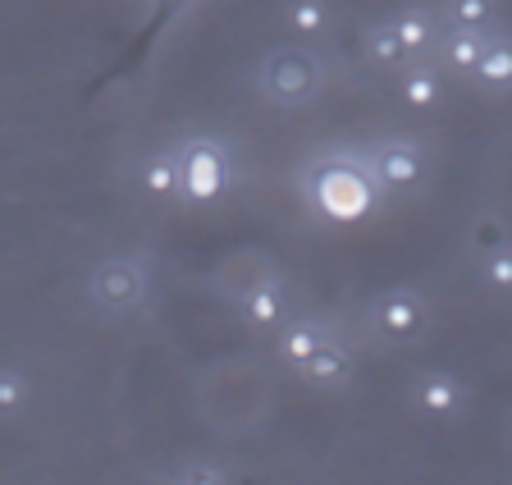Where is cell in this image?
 <instances>
[{"instance_id": "cell-1", "label": "cell", "mask_w": 512, "mask_h": 485, "mask_svg": "<svg viewBox=\"0 0 512 485\" xmlns=\"http://www.w3.org/2000/svg\"><path fill=\"white\" fill-rule=\"evenodd\" d=\"M311 202L330 220L352 225L375 206V179L352 161H320L311 170Z\"/></svg>"}, {"instance_id": "cell-2", "label": "cell", "mask_w": 512, "mask_h": 485, "mask_svg": "<svg viewBox=\"0 0 512 485\" xmlns=\"http://www.w3.org/2000/svg\"><path fill=\"white\" fill-rule=\"evenodd\" d=\"M179 179L188 202H215L229 188V156L215 142H192L179 161Z\"/></svg>"}, {"instance_id": "cell-3", "label": "cell", "mask_w": 512, "mask_h": 485, "mask_svg": "<svg viewBox=\"0 0 512 485\" xmlns=\"http://www.w3.org/2000/svg\"><path fill=\"white\" fill-rule=\"evenodd\" d=\"M266 87L275 101H307L316 92V65L302 51H279L266 65Z\"/></svg>"}, {"instance_id": "cell-4", "label": "cell", "mask_w": 512, "mask_h": 485, "mask_svg": "<svg viewBox=\"0 0 512 485\" xmlns=\"http://www.w3.org/2000/svg\"><path fill=\"white\" fill-rule=\"evenodd\" d=\"M92 293L101 307H133L142 298V270L133 261H101L92 275Z\"/></svg>"}, {"instance_id": "cell-5", "label": "cell", "mask_w": 512, "mask_h": 485, "mask_svg": "<svg viewBox=\"0 0 512 485\" xmlns=\"http://www.w3.org/2000/svg\"><path fill=\"white\" fill-rule=\"evenodd\" d=\"M375 321H380V330L389 339H412L421 325H426V307L412 298V293H389V298H380V307H375Z\"/></svg>"}, {"instance_id": "cell-6", "label": "cell", "mask_w": 512, "mask_h": 485, "mask_svg": "<svg viewBox=\"0 0 512 485\" xmlns=\"http://www.w3.org/2000/svg\"><path fill=\"white\" fill-rule=\"evenodd\" d=\"M375 179L384 188H412L421 179V156L416 147H403V142H389V147L375 156Z\"/></svg>"}, {"instance_id": "cell-7", "label": "cell", "mask_w": 512, "mask_h": 485, "mask_svg": "<svg viewBox=\"0 0 512 485\" xmlns=\"http://www.w3.org/2000/svg\"><path fill=\"white\" fill-rule=\"evenodd\" d=\"M302 371H307V380H316V385H343V380H348V353H343L339 344H320L316 353L302 362Z\"/></svg>"}, {"instance_id": "cell-8", "label": "cell", "mask_w": 512, "mask_h": 485, "mask_svg": "<svg viewBox=\"0 0 512 485\" xmlns=\"http://www.w3.org/2000/svg\"><path fill=\"white\" fill-rule=\"evenodd\" d=\"M243 316L252 325H275L284 316V298H279L275 284H256V289L243 293Z\"/></svg>"}, {"instance_id": "cell-9", "label": "cell", "mask_w": 512, "mask_h": 485, "mask_svg": "<svg viewBox=\"0 0 512 485\" xmlns=\"http://www.w3.org/2000/svg\"><path fill=\"white\" fill-rule=\"evenodd\" d=\"M142 188H147L151 197H170L174 188H183L179 161H170V156H156V161H147V165H142Z\"/></svg>"}, {"instance_id": "cell-10", "label": "cell", "mask_w": 512, "mask_h": 485, "mask_svg": "<svg viewBox=\"0 0 512 485\" xmlns=\"http://www.w3.org/2000/svg\"><path fill=\"white\" fill-rule=\"evenodd\" d=\"M366 51H371L375 65H398L407 55V46H403L394 23H380V28H371V37H366Z\"/></svg>"}, {"instance_id": "cell-11", "label": "cell", "mask_w": 512, "mask_h": 485, "mask_svg": "<svg viewBox=\"0 0 512 485\" xmlns=\"http://www.w3.org/2000/svg\"><path fill=\"white\" fill-rule=\"evenodd\" d=\"M416 399H421L426 412H453V403H458V385H453L448 376H426L421 385H416Z\"/></svg>"}, {"instance_id": "cell-12", "label": "cell", "mask_w": 512, "mask_h": 485, "mask_svg": "<svg viewBox=\"0 0 512 485\" xmlns=\"http://www.w3.org/2000/svg\"><path fill=\"white\" fill-rule=\"evenodd\" d=\"M476 78L490 87L512 83V46H485V55H480V65H476Z\"/></svg>"}, {"instance_id": "cell-13", "label": "cell", "mask_w": 512, "mask_h": 485, "mask_svg": "<svg viewBox=\"0 0 512 485\" xmlns=\"http://www.w3.org/2000/svg\"><path fill=\"white\" fill-rule=\"evenodd\" d=\"M444 55H448V65H453V69H476L480 55H485V42H480L476 33H467V28H458V33L448 37Z\"/></svg>"}, {"instance_id": "cell-14", "label": "cell", "mask_w": 512, "mask_h": 485, "mask_svg": "<svg viewBox=\"0 0 512 485\" xmlns=\"http://www.w3.org/2000/svg\"><path fill=\"white\" fill-rule=\"evenodd\" d=\"M320 344H325V339H320L316 325H293V330H284V353H288V362H298V367Z\"/></svg>"}, {"instance_id": "cell-15", "label": "cell", "mask_w": 512, "mask_h": 485, "mask_svg": "<svg viewBox=\"0 0 512 485\" xmlns=\"http://www.w3.org/2000/svg\"><path fill=\"white\" fill-rule=\"evenodd\" d=\"M403 101L407 106H430V101H439L435 74H407L403 78Z\"/></svg>"}, {"instance_id": "cell-16", "label": "cell", "mask_w": 512, "mask_h": 485, "mask_svg": "<svg viewBox=\"0 0 512 485\" xmlns=\"http://www.w3.org/2000/svg\"><path fill=\"white\" fill-rule=\"evenodd\" d=\"M288 23H293L298 33H316L320 23H325V5H320V0H293V5H288Z\"/></svg>"}, {"instance_id": "cell-17", "label": "cell", "mask_w": 512, "mask_h": 485, "mask_svg": "<svg viewBox=\"0 0 512 485\" xmlns=\"http://www.w3.org/2000/svg\"><path fill=\"white\" fill-rule=\"evenodd\" d=\"M394 28H398V37H403L407 51H421V46L430 42V19H426V14H403Z\"/></svg>"}, {"instance_id": "cell-18", "label": "cell", "mask_w": 512, "mask_h": 485, "mask_svg": "<svg viewBox=\"0 0 512 485\" xmlns=\"http://www.w3.org/2000/svg\"><path fill=\"white\" fill-rule=\"evenodd\" d=\"M453 23L476 33L480 23H490V0H453Z\"/></svg>"}, {"instance_id": "cell-19", "label": "cell", "mask_w": 512, "mask_h": 485, "mask_svg": "<svg viewBox=\"0 0 512 485\" xmlns=\"http://www.w3.org/2000/svg\"><path fill=\"white\" fill-rule=\"evenodd\" d=\"M485 280H490L494 289H512V248L485 252Z\"/></svg>"}, {"instance_id": "cell-20", "label": "cell", "mask_w": 512, "mask_h": 485, "mask_svg": "<svg viewBox=\"0 0 512 485\" xmlns=\"http://www.w3.org/2000/svg\"><path fill=\"white\" fill-rule=\"evenodd\" d=\"M23 399H28V389H23V380L14 376V371H0V412L19 408Z\"/></svg>"}, {"instance_id": "cell-21", "label": "cell", "mask_w": 512, "mask_h": 485, "mask_svg": "<svg viewBox=\"0 0 512 485\" xmlns=\"http://www.w3.org/2000/svg\"><path fill=\"white\" fill-rule=\"evenodd\" d=\"M476 243L485 252H499L503 248V225H499V220H480V225H476Z\"/></svg>"}, {"instance_id": "cell-22", "label": "cell", "mask_w": 512, "mask_h": 485, "mask_svg": "<svg viewBox=\"0 0 512 485\" xmlns=\"http://www.w3.org/2000/svg\"><path fill=\"white\" fill-rule=\"evenodd\" d=\"M183 485H224V476L215 472V467H192V472L183 476Z\"/></svg>"}]
</instances>
